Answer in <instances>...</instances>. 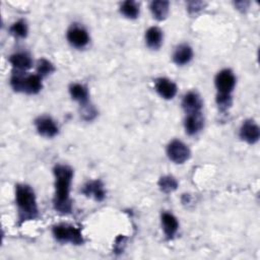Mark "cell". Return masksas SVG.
I'll use <instances>...</instances> for the list:
<instances>
[{
  "mask_svg": "<svg viewBox=\"0 0 260 260\" xmlns=\"http://www.w3.org/2000/svg\"><path fill=\"white\" fill-rule=\"evenodd\" d=\"M193 58V50L192 48L187 44H181L179 45L173 54V61L177 65H186L188 64Z\"/></svg>",
  "mask_w": 260,
  "mask_h": 260,
  "instance_id": "16",
  "label": "cell"
},
{
  "mask_svg": "<svg viewBox=\"0 0 260 260\" xmlns=\"http://www.w3.org/2000/svg\"><path fill=\"white\" fill-rule=\"evenodd\" d=\"M67 40L72 47L81 49L88 44L89 37L85 28L80 25L73 24L67 30Z\"/></svg>",
  "mask_w": 260,
  "mask_h": 260,
  "instance_id": "7",
  "label": "cell"
},
{
  "mask_svg": "<svg viewBox=\"0 0 260 260\" xmlns=\"http://www.w3.org/2000/svg\"><path fill=\"white\" fill-rule=\"evenodd\" d=\"M15 201L20 222L35 219L39 215L37 198L32 188L26 184H18L15 188Z\"/></svg>",
  "mask_w": 260,
  "mask_h": 260,
  "instance_id": "2",
  "label": "cell"
},
{
  "mask_svg": "<svg viewBox=\"0 0 260 260\" xmlns=\"http://www.w3.org/2000/svg\"><path fill=\"white\" fill-rule=\"evenodd\" d=\"M161 225L165 236L168 240H172L179 230V222L176 216L170 212L161 214Z\"/></svg>",
  "mask_w": 260,
  "mask_h": 260,
  "instance_id": "15",
  "label": "cell"
},
{
  "mask_svg": "<svg viewBox=\"0 0 260 260\" xmlns=\"http://www.w3.org/2000/svg\"><path fill=\"white\" fill-rule=\"evenodd\" d=\"M120 11L126 17L134 19L139 14V5L133 0H126L121 4Z\"/></svg>",
  "mask_w": 260,
  "mask_h": 260,
  "instance_id": "20",
  "label": "cell"
},
{
  "mask_svg": "<svg viewBox=\"0 0 260 260\" xmlns=\"http://www.w3.org/2000/svg\"><path fill=\"white\" fill-rule=\"evenodd\" d=\"M55 71V67L53 65L52 62H50L49 60L43 58L40 59L37 63V74L40 75L42 78L53 73Z\"/></svg>",
  "mask_w": 260,
  "mask_h": 260,
  "instance_id": "23",
  "label": "cell"
},
{
  "mask_svg": "<svg viewBox=\"0 0 260 260\" xmlns=\"http://www.w3.org/2000/svg\"><path fill=\"white\" fill-rule=\"evenodd\" d=\"M69 92L71 98L78 102L80 105L85 106L87 105V101H88V90L87 88L81 84V83H72L69 86Z\"/></svg>",
  "mask_w": 260,
  "mask_h": 260,
  "instance_id": "18",
  "label": "cell"
},
{
  "mask_svg": "<svg viewBox=\"0 0 260 260\" xmlns=\"http://www.w3.org/2000/svg\"><path fill=\"white\" fill-rule=\"evenodd\" d=\"M169 1L155 0L150 3V11L155 19L164 20L169 14Z\"/></svg>",
  "mask_w": 260,
  "mask_h": 260,
  "instance_id": "19",
  "label": "cell"
},
{
  "mask_svg": "<svg viewBox=\"0 0 260 260\" xmlns=\"http://www.w3.org/2000/svg\"><path fill=\"white\" fill-rule=\"evenodd\" d=\"M158 187L164 193H171L178 187V182L173 176H164L158 180Z\"/></svg>",
  "mask_w": 260,
  "mask_h": 260,
  "instance_id": "21",
  "label": "cell"
},
{
  "mask_svg": "<svg viewBox=\"0 0 260 260\" xmlns=\"http://www.w3.org/2000/svg\"><path fill=\"white\" fill-rule=\"evenodd\" d=\"M214 83L217 89L216 96L231 98L236 85V76L231 69H222L216 74Z\"/></svg>",
  "mask_w": 260,
  "mask_h": 260,
  "instance_id": "5",
  "label": "cell"
},
{
  "mask_svg": "<svg viewBox=\"0 0 260 260\" xmlns=\"http://www.w3.org/2000/svg\"><path fill=\"white\" fill-rule=\"evenodd\" d=\"M81 192L86 197L93 198L96 201H103L106 197L104 184L100 180H92V181L86 182L83 185Z\"/></svg>",
  "mask_w": 260,
  "mask_h": 260,
  "instance_id": "10",
  "label": "cell"
},
{
  "mask_svg": "<svg viewBox=\"0 0 260 260\" xmlns=\"http://www.w3.org/2000/svg\"><path fill=\"white\" fill-rule=\"evenodd\" d=\"M202 106H203L202 100L200 95L195 91H189L183 98L182 107L187 115L200 113L202 110Z\"/></svg>",
  "mask_w": 260,
  "mask_h": 260,
  "instance_id": "11",
  "label": "cell"
},
{
  "mask_svg": "<svg viewBox=\"0 0 260 260\" xmlns=\"http://www.w3.org/2000/svg\"><path fill=\"white\" fill-rule=\"evenodd\" d=\"M204 126V118L202 116V113H194V114H188L186 116L184 127L185 131L188 135H195L201 131V129Z\"/></svg>",
  "mask_w": 260,
  "mask_h": 260,
  "instance_id": "13",
  "label": "cell"
},
{
  "mask_svg": "<svg viewBox=\"0 0 260 260\" xmlns=\"http://www.w3.org/2000/svg\"><path fill=\"white\" fill-rule=\"evenodd\" d=\"M11 87L14 91L17 92H25L28 94H36L41 91L43 84H42V77L38 74H28L25 75L24 72L15 71L10 78Z\"/></svg>",
  "mask_w": 260,
  "mask_h": 260,
  "instance_id": "3",
  "label": "cell"
},
{
  "mask_svg": "<svg viewBox=\"0 0 260 260\" xmlns=\"http://www.w3.org/2000/svg\"><path fill=\"white\" fill-rule=\"evenodd\" d=\"M162 38V31L157 26H151L145 32V43L152 50H157L161 46Z\"/></svg>",
  "mask_w": 260,
  "mask_h": 260,
  "instance_id": "17",
  "label": "cell"
},
{
  "mask_svg": "<svg viewBox=\"0 0 260 260\" xmlns=\"http://www.w3.org/2000/svg\"><path fill=\"white\" fill-rule=\"evenodd\" d=\"M167 154L175 164H184L190 158L191 151L183 141L175 139L168 144Z\"/></svg>",
  "mask_w": 260,
  "mask_h": 260,
  "instance_id": "6",
  "label": "cell"
},
{
  "mask_svg": "<svg viewBox=\"0 0 260 260\" xmlns=\"http://www.w3.org/2000/svg\"><path fill=\"white\" fill-rule=\"evenodd\" d=\"M9 31L16 38L23 39L27 36V25L23 19H19L11 24L9 27Z\"/></svg>",
  "mask_w": 260,
  "mask_h": 260,
  "instance_id": "22",
  "label": "cell"
},
{
  "mask_svg": "<svg viewBox=\"0 0 260 260\" xmlns=\"http://www.w3.org/2000/svg\"><path fill=\"white\" fill-rule=\"evenodd\" d=\"M204 6V3L201 1H191L188 2V10L190 13H196L201 10Z\"/></svg>",
  "mask_w": 260,
  "mask_h": 260,
  "instance_id": "24",
  "label": "cell"
},
{
  "mask_svg": "<svg viewBox=\"0 0 260 260\" xmlns=\"http://www.w3.org/2000/svg\"><path fill=\"white\" fill-rule=\"evenodd\" d=\"M35 125L40 135L44 137H54L59 132V127L56 122L49 116H41L36 119Z\"/></svg>",
  "mask_w": 260,
  "mask_h": 260,
  "instance_id": "8",
  "label": "cell"
},
{
  "mask_svg": "<svg viewBox=\"0 0 260 260\" xmlns=\"http://www.w3.org/2000/svg\"><path fill=\"white\" fill-rule=\"evenodd\" d=\"M155 90L165 100H172L177 93V85L166 77L155 80Z\"/></svg>",
  "mask_w": 260,
  "mask_h": 260,
  "instance_id": "12",
  "label": "cell"
},
{
  "mask_svg": "<svg viewBox=\"0 0 260 260\" xmlns=\"http://www.w3.org/2000/svg\"><path fill=\"white\" fill-rule=\"evenodd\" d=\"M9 62L15 71L24 72L25 70L29 69L32 65V61L30 56L24 52H17L12 54L9 57Z\"/></svg>",
  "mask_w": 260,
  "mask_h": 260,
  "instance_id": "14",
  "label": "cell"
},
{
  "mask_svg": "<svg viewBox=\"0 0 260 260\" xmlns=\"http://www.w3.org/2000/svg\"><path fill=\"white\" fill-rule=\"evenodd\" d=\"M52 233L54 238L60 243L82 245L84 242L80 229L68 223H60L54 225L52 229Z\"/></svg>",
  "mask_w": 260,
  "mask_h": 260,
  "instance_id": "4",
  "label": "cell"
},
{
  "mask_svg": "<svg viewBox=\"0 0 260 260\" xmlns=\"http://www.w3.org/2000/svg\"><path fill=\"white\" fill-rule=\"evenodd\" d=\"M240 137L249 144H254L259 140L260 129L253 120H246L240 128Z\"/></svg>",
  "mask_w": 260,
  "mask_h": 260,
  "instance_id": "9",
  "label": "cell"
},
{
  "mask_svg": "<svg viewBox=\"0 0 260 260\" xmlns=\"http://www.w3.org/2000/svg\"><path fill=\"white\" fill-rule=\"evenodd\" d=\"M55 195L53 199L54 208L62 214L71 212L72 203L70 199V186L73 178V170L67 165H57L54 170Z\"/></svg>",
  "mask_w": 260,
  "mask_h": 260,
  "instance_id": "1",
  "label": "cell"
}]
</instances>
